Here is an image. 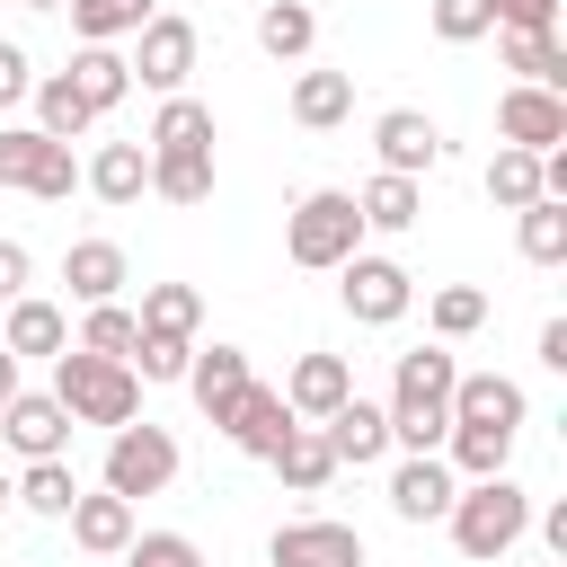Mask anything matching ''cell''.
<instances>
[{
    "label": "cell",
    "instance_id": "cell-1",
    "mask_svg": "<svg viewBox=\"0 0 567 567\" xmlns=\"http://www.w3.org/2000/svg\"><path fill=\"white\" fill-rule=\"evenodd\" d=\"M452 381H461V363L443 346H408L399 372H390V443L443 452V434H452Z\"/></svg>",
    "mask_w": 567,
    "mask_h": 567
},
{
    "label": "cell",
    "instance_id": "cell-2",
    "mask_svg": "<svg viewBox=\"0 0 567 567\" xmlns=\"http://www.w3.org/2000/svg\"><path fill=\"white\" fill-rule=\"evenodd\" d=\"M53 399H62L71 425H106V434L142 416V381H133V363L89 354V346H62V354H53Z\"/></svg>",
    "mask_w": 567,
    "mask_h": 567
},
{
    "label": "cell",
    "instance_id": "cell-3",
    "mask_svg": "<svg viewBox=\"0 0 567 567\" xmlns=\"http://www.w3.org/2000/svg\"><path fill=\"white\" fill-rule=\"evenodd\" d=\"M443 523H452V549L487 567V558H505V549L532 532V496H523L514 478H470V487L452 496V514H443Z\"/></svg>",
    "mask_w": 567,
    "mask_h": 567
},
{
    "label": "cell",
    "instance_id": "cell-4",
    "mask_svg": "<svg viewBox=\"0 0 567 567\" xmlns=\"http://www.w3.org/2000/svg\"><path fill=\"white\" fill-rule=\"evenodd\" d=\"M354 248H363V213H354L346 186H319V195H301V204L284 213V257H292V266L337 275Z\"/></svg>",
    "mask_w": 567,
    "mask_h": 567
},
{
    "label": "cell",
    "instance_id": "cell-5",
    "mask_svg": "<svg viewBox=\"0 0 567 567\" xmlns=\"http://www.w3.org/2000/svg\"><path fill=\"white\" fill-rule=\"evenodd\" d=\"M177 478V434L168 425H115L106 434V496H159Z\"/></svg>",
    "mask_w": 567,
    "mask_h": 567
},
{
    "label": "cell",
    "instance_id": "cell-6",
    "mask_svg": "<svg viewBox=\"0 0 567 567\" xmlns=\"http://www.w3.org/2000/svg\"><path fill=\"white\" fill-rule=\"evenodd\" d=\"M0 186H18L35 204H62L80 186V159H71V142H44L35 124H9L0 133Z\"/></svg>",
    "mask_w": 567,
    "mask_h": 567
},
{
    "label": "cell",
    "instance_id": "cell-7",
    "mask_svg": "<svg viewBox=\"0 0 567 567\" xmlns=\"http://www.w3.org/2000/svg\"><path fill=\"white\" fill-rule=\"evenodd\" d=\"M337 301L354 310V328H390V319H408V301H416V275L399 266V257H346L337 266Z\"/></svg>",
    "mask_w": 567,
    "mask_h": 567
},
{
    "label": "cell",
    "instance_id": "cell-8",
    "mask_svg": "<svg viewBox=\"0 0 567 567\" xmlns=\"http://www.w3.org/2000/svg\"><path fill=\"white\" fill-rule=\"evenodd\" d=\"M124 71H133L151 97H186V71H195V27L159 9V18L142 27V44H133V62H124Z\"/></svg>",
    "mask_w": 567,
    "mask_h": 567
},
{
    "label": "cell",
    "instance_id": "cell-9",
    "mask_svg": "<svg viewBox=\"0 0 567 567\" xmlns=\"http://www.w3.org/2000/svg\"><path fill=\"white\" fill-rule=\"evenodd\" d=\"M0 443H9L18 461H62V452H71L62 399H53V390H18V399L0 408Z\"/></svg>",
    "mask_w": 567,
    "mask_h": 567
},
{
    "label": "cell",
    "instance_id": "cell-10",
    "mask_svg": "<svg viewBox=\"0 0 567 567\" xmlns=\"http://www.w3.org/2000/svg\"><path fill=\"white\" fill-rule=\"evenodd\" d=\"M496 133H505V151H558V142H567V97L514 80V89L496 97Z\"/></svg>",
    "mask_w": 567,
    "mask_h": 567
},
{
    "label": "cell",
    "instance_id": "cell-11",
    "mask_svg": "<svg viewBox=\"0 0 567 567\" xmlns=\"http://www.w3.org/2000/svg\"><path fill=\"white\" fill-rule=\"evenodd\" d=\"M346 399H354V363H346V354H301V363L284 372V408H292L301 425H328Z\"/></svg>",
    "mask_w": 567,
    "mask_h": 567
},
{
    "label": "cell",
    "instance_id": "cell-12",
    "mask_svg": "<svg viewBox=\"0 0 567 567\" xmlns=\"http://www.w3.org/2000/svg\"><path fill=\"white\" fill-rule=\"evenodd\" d=\"M266 558L275 567H363V532L354 523H275Z\"/></svg>",
    "mask_w": 567,
    "mask_h": 567
},
{
    "label": "cell",
    "instance_id": "cell-13",
    "mask_svg": "<svg viewBox=\"0 0 567 567\" xmlns=\"http://www.w3.org/2000/svg\"><path fill=\"white\" fill-rule=\"evenodd\" d=\"M292 425H301V416H292V408H284V390H266V381H248V390H239V408L221 416V434H230L248 461H275Z\"/></svg>",
    "mask_w": 567,
    "mask_h": 567
},
{
    "label": "cell",
    "instance_id": "cell-14",
    "mask_svg": "<svg viewBox=\"0 0 567 567\" xmlns=\"http://www.w3.org/2000/svg\"><path fill=\"white\" fill-rule=\"evenodd\" d=\"M452 496H461V478H452L434 452H408V461L390 470V514H399V523H443Z\"/></svg>",
    "mask_w": 567,
    "mask_h": 567
},
{
    "label": "cell",
    "instance_id": "cell-15",
    "mask_svg": "<svg viewBox=\"0 0 567 567\" xmlns=\"http://www.w3.org/2000/svg\"><path fill=\"white\" fill-rule=\"evenodd\" d=\"M372 151H381V168H390V177H425V168L443 159V133H434V115L390 106V115L372 124Z\"/></svg>",
    "mask_w": 567,
    "mask_h": 567
},
{
    "label": "cell",
    "instance_id": "cell-16",
    "mask_svg": "<svg viewBox=\"0 0 567 567\" xmlns=\"http://www.w3.org/2000/svg\"><path fill=\"white\" fill-rule=\"evenodd\" d=\"M62 284H71L80 310H97V301H115V292L133 284V266H124L115 239H71V248H62Z\"/></svg>",
    "mask_w": 567,
    "mask_h": 567
},
{
    "label": "cell",
    "instance_id": "cell-17",
    "mask_svg": "<svg viewBox=\"0 0 567 567\" xmlns=\"http://www.w3.org/2000/svg\"><path fill=\"white\" fill-rule=\"evenodd\" d=\"M186 390H195V408L221 425V416L239 408V390H248V354H239V346H195V363H186Z\"/></svg>",
    "mask_w": 567,
    "mask_h": 567
},
{
    "label": "cell",
    "instance_id": "cell-18",
    "mask_svg": "<svg viewBox=\"0 0 567 567\" xmlns=\"http://www.w3.org/2000/svg\"><path fill=\"white\" fill-rule=\"evenodd\" d=\"M452 425H514V434H523V381H505V372H461V381H452Z\"/></svg>",
    "mask_w": 567,
    "mask_h": 567
},
{
    "label": "cell",
    "instance_id": "cell-19",
    "mask_svg": "<svg viewBox=\"0 0 567 567\" xmlns=\"http://www.w3.org/2000/svg\"><path fill=\"white\" fill-rule=\"evenodd\" d=\"M319 434H328L337 470H346V461H354V470H372V461L390 452V408H372V399H346V408H337Z\"/></svg>",
    "mask_w": 567,
    "mask_h": 567
},
{
    "label": "cell",
    "instance_id": "cell-20",
    "mask_svg": "<svg viewBox=\"0 0 567 567\" xmlns=\"http://www.w3.org/2000/svg\"><path fill=\"white\" fill-rule=\"evenodd\" d=\"M80 177H89L97 204H142V195H151V151H142V142H97V159H89Z\"/></svg>",
    "mask_w": 567,
    "mask_h": 567
},
{
    "label": "cell",
    "instance_id": "cell-21",
    "mask_svg": "<svg viewBox=\"0 0 567 567\" xmlns=\"http://www.w3.org/2000/svg\"><path fill=\"white\" fill-rule=\"evenodd\" d=\"M62 523H71V540H80L89 558H124V540H133V505L106 496V487H97V496H71Z\"/></svg>",
    "mask_w": 567,
    "mask_h": 567
},
{
    "label": "cell",
    "instance_id": "cell-22",
    "mask_svg": "<svg viewBox=\"0 0 567 567\" xmlns=\"http://www.w3.org/2000/svg\"><path fill=\"white\" fill-rule=\"evenodd\" d=\"M62 80L80 89V106H89V115H106V106H124V97H133V71H124V53H115V44H80Z\"/></svg>",
    "mask_w": 567,
    "mask_h": 567
},
{
    "label": "cell",
    "instance_id": "cell-23",
    "mask_svg": "<svg viewBox=\"0 0 567 567\" xmlns=\"http://www.w3.org/2000/svg\"><path fill=\"white\" fill-rule=\"evenodd\" d=\"M0 346H9L18 363H27V354H62V346H71V319H62L53 301L18 292V301H9V328H0Z\"/></svg>",
    "mask_w": 567,
    "mask_h": 567
},
{
    "label": "cell",
    "instance_id": "cell-24",
    "mask_svg": "<svg viewBox=\"0 0 567 567\" xmlns=\"http://www.w3.org/2000/svg\"><path fill=\"white\" fill-rule=\"evenodd\" d=\"M443 470L452 478H505V461H514V425H452L443 434Z\"/></svg>",
    "mask_w": 567,
    "mask_h": 567
},
{
    "label": "cell",
    "instance_id": "cell-25",
    "mask_svg": "<svg viewBox=\"0 0 567 567\" xmlns=\"http://www.w3.org/2000/svg\"><path fill=\"white\" fill-rule=\"evenodd\" d=\"M275 478H284L292 496H319V487L337 478V452H328V434H319V425H292V434H284V452H275Z\"/></svg>",
    "mask_w": 567,
    "mask_h": 567
},
{
    "label": "cell",
    "instance_id": "cell-26",
    "mask_svg": "<svg viewBox=\"0 0 567 567\" xmlns=\"http://www.w3.org/2000/svg\"><path fill=\"white\" fill-rule=\"evenodd\" d=\"M257 44H266L275 62H301V53L319 44V9H310V0H266V9H257Z\"/></svg>",
    "mask_w": 567,
    "mask_h": 567
},
{
    "label": "cell",
    "instance_id": "cell-27",
    "mask_svg": "<svg viewBox=\"0 0 567 567\" xmlns=\"http://www.w3.org/2000/svg\"><path fill=\"white\" fill-rule=\"evenodd\" d=\"M151 337H186L195 346V328H204V292L195 284H142V310H133Z\"/></svg>",
    "mask_w": 567,
    "mask_h": 567
},
{
    "label": "cell",
    "instance_id": "cell-28",
    "mask_svg": "<svg viewBox=\"0 0 567 567\" xmlns=\"http://www.w3.org/2000/svg\"><path fill=\"white\" fill-rule=\"evenodd\" d=\"M159 18V0H71V35L80 44H115V35H142Z\"/></svg>",
    "mask_w": 567,
    "mask_h": 567
},
{
    "label": "cell",
    "instance_id": "cell-29",
    "mask_svg": "<svg viewBox=\"0 0 567 567\" xmlns=\"http://www.w3.org/2000/svg\"><path fill=\"white\" fill-rule=\"evenodd\" d=\"M292 115H301L310 133L346 124V115H354V80H346V71H301V80H292Z\"/></svg>",
    "mask_w": 567,
    "mask_h": 567
},
{
    "label": "cell",
    "instance_id": "cell-30",
    "mask_svg": "<svg viewBox=\"0 0 567 567\" xmlns=\"http://www.w3.org/2000/svg\"><path fill=\"white\" fill-rule=\"evenodd\" d=\"M142 151H213V106H204V97H159Z\"/></svg>",
    "mask_w": 567,
    "mask_h": 567
},
{
    "label": "cell",
    "instance_id": "cell-31",
    "mask_svg": "<svg viewBox=\"0 0 567 567\" xmlns=\"http://www.w3.org/2000/svg\"><path fill=\"white\" fill-rule=\"evenodd\" d=\"M354 213H363V230H416V213H425V195H416V177H372L363 195H354Z\"/></svg>",
    "mask_w": 567,
    "mask_h": 567
},
{
    "label": "cell",
    "instance_id": "cell-32",
    "mask_svg": "<svg viewBox=\"0 0 567 567\" xmlns=\"http://www.w3.org/2000/svg\"><path fill=\"white\" fill-rule=\"evenodd\" d=\"M151 195L204 204V195H213V151H151Z\"/></svg>",
    "mask_w": 567,
    "mask_h": 567
},
{
    "label": "cell",
    "instance_id": "cell-33",
    "mask_svg": "<svg viewBox=\"0 0 567 567\" xmlns=\"http://www.w3.org/2000/svg\"><path fill=\"white\" fill-rule=\"evenodd\" d=\"M514 239H523L532 266H567V204H558V195L523 204V213H514Z\"/></svg>",
    "mask_w": 567,
    "mask_h": 567
},
{
    "label": "cell",
    "instance_id": "cell-34",
    "mask_svg": "<svg viewBox=\"0 0 567 567\" xmlns=\"http://www.w3.org/2000/svg\"><path fill=\"white\" fill-rule=\"evenodd\" d=\"M505 71H514L523 89H558V97H567V53H558V35H505Z\"/></svg>",
    "mask_w": 567,
    "mask_h": 567
},
{
    "label": "cell",
    "instance_id": "cell-35",
    "mask_svg": "<svg viewBox=\"0 0 567 567\" xmlns=\"http://www.w3.org/2000/svg\"><path fill=\"white\" fill-rule=\"evenodd\" d=\"M89 124H97V115L80 106V89H71L62 71H53V80H35V133H44V142H80Z\"/></svg>",
    "mask_w": 567,
    "mask_h": 567
},
{
    "label": "cell",
    "instance_id": "cell-36",
    "mask_svg": "<svg viewBox=\"0 0 567 567\" xmlns=\"http://www.w3.org/2000/svg\"><path fill=\"white\" fill-rule=\"evenodd\" d=\"M9 496H18L27 514H71V496H80V478H71V461H27Z\"/></svg>",
    "mask_w": 567,
    "mask_h": 567
},
{
    "label": "cell",
    "instance_id": "cell-37",
    "mask_svg": "<svg viewBox=\"0 0 567 567\" xmlns=\"http://www.w3.org/2000/svg\"><path fill=\"white\" fill-rule=\"evenodd\" d=\"M487 195H496L505 213L540 204V151H496V159H487Z\"/></svg>",
    "mask_w": 567,
    "mask_h": 567
},
{
    "label": "cell",
    "instance_id": "cell-38",
    "mask_svg": "<svg viewBox=\"0 0 567 567\" xmlns=\"http://www.w3.org/2000/svg\"><path fill=\"white\" fill-rule=\"evenodd\" d=\"M425 319H434V346H452V337L487 328V292H478V284H443V292L425 301Z\"/></svg>",
    "mask_w": 567,
    "mask_h": 567
},
{
    "label": "cell",
    "instance_id": "cell-39",
    "mask_svg": "<svg viewBox=\"0 0 567 567\" xmlns=\"http://www.w3.org/2000/svg\"><path fill=\"white\" fill-rule=\"evenodd\" d=\"M133 337H142V319H133L124 301H97V310L80 319V337H71V346H89V354H115V363H124V354H133Z\"/></svg>",
    "mask_w": 567,
    "mask_h": 567
},
{
    "label": "cell",
    "instance_id": "cell-40",
    "mask_svg": "<svg viewBox=\"0 0 567 567\" xmlns=\"http://www.w3.org/2000/svg\"><path fill=\"white\" fill-rule=\"evenodd\" d=\"M124 363H133V381H186V363H195V346H186V337H151V328H142Z\"/></svg>",
    "mask_w": 567,
    "mask_h": 567
},
{
    "label": "cell",
    "instance_id": "cell-41",
    "mask_svg": "<svg viewBox=\"0 0 567 567\" xmlns=\"http://www.w3.org/2000/svg\"><path fill=\"white\" fill-rule=\"evenodd\" d=\"M124 567H204V549L186 532H133L124 540Z\"/></svg>",
    "mask_w": 567,
    "mask_h": 567
},
{
    "label": "cell",
    "instance_id": "cell-42",
    "mask_svg": "<svg viewBox=\"0 0 567 567\" xmlns=\"http://www.w3.org/2000/svg\"><path fill=\"white\" fill-rule=\"evenodd\" d=\"M434 35L443 44H478V35H496V18H487V0H434Z\"/></svg>",
    "mask_w": 567,
    "mask_h": 567
},
{
    "label": "cell",
    "instance_id": "cell-43",
    "mask_svg": "<svg viewBox=\"0 0 567 567\" xmlns=\"http://www.w3.org/2000/svg\"><path fill=\"white\" fill-rule=\"evenodd\" d=\"M487 18L505 35H558V0H487Z\"/></svg>",
    "mask_w": 567,
    "mask_h": 567
},
{
    "label": "cell",
    "instance_id": "cell-44",
    "mask_svg": "<svg viewBox=\"0 0 567 567\" xmlns=\"http://www.w3.org/2000/svg\"><path fill=\"white\" fill-rule=\"evenodd\" d=\"M27 89H35V71H27V53H18V44H0V106H18Z\"/></svg>",
    "mask_w": 567,
    "mask_h": 567
},
{
    "label": "cell",
    "instance_id": "cell-45",
    "mask_svg": "<svg viewBox=\"0 0 567 567\" xmlns=\"http://www.w3.org/2000/svg\"><path fill=\"white\" fill-rule=\"evenodd\" d=\"M27 275H35V257H27L18 239H0V301H18V292H27Z\"/></svg>",
    "mask_w": 567,
    "mask_h": 567
},
{
    "label": "cell",
    "instance_id": "cell-46",
    "mask_svg": "<svg viewBox=\"0 0 567 567\" xmlns=\"http://www.w3.org/2000/svg\"><path fill=\"white\" fill-rule=\"evenodd\" d=\"M540 363H549V372H567V319H549V328H540Z\"/></svg>",
    "mask_w": 567,
    "mask_h": 567
},
{
    "label": "cell",
    "instance_id": "cell-47",
    "mask_svg": "<svg viewBox=\"0 0 567 567\" xmlns=\"http://www.w3.org/2000/svg\"><path fill=\"white\" fill-rule=\"evenodd\" d=\"M9 399H18V354L0 346V408H9Z\"/></svg>",
    "mask_w": 567,
    "mask_h": 567
},
{
    "label": "cell",
    "instance_id": "cell-48",
    "mask_svg": "<svg viewBox=\"0 0 567 567\" xmlns=\"http://www.w3.org/2000/svg\"><path fill=\"white\" fill-rule=\"evenodd\" d=\"M27 9H71V0H27Z\"/></svg>",
    "mask_w": 567,
    "mask_h": 567
},
{
    "label": "cell",
    "instance_id": "cell-49",
    "mask_svg": "<svg viewBox=\"0 0 567 567\" xmlns=\"http://www.w3.org/2000/svg\"><path fill=\"white\" fill-rule=\"evenodd\" d=\"M0 496H9V478H0Z\"/></svg>",
    "mask_w": 567,
    "mask_h": 567
},
{
    "label": "cell",
    "instance_id": "cell-50",
    "mask_svg": "<svg viewBox=\"0 0 567 567\" xmlns=\"http://www.w3.org/2000/svg\"><path fill=\"white\" fill-rule=\"evenodd\" d=\"M558 567H567V558H558Z\"/></svg>",
    "mask_w": 567,
    "mask_h": 567
}]
</instances>
